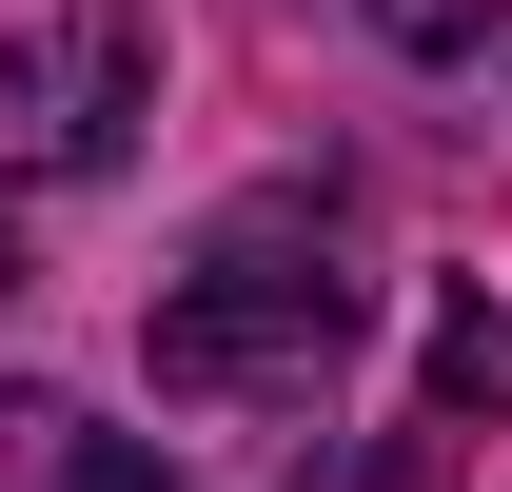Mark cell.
Segmentation results:
<instances>
[{
	"label": "cell",
	"mask_w": 512,
	"mask_h": 492,
	"mask_svg": "<svg viewBox=\"0 0 512 492\" xmlns=\"http://www.w3.org/2000/svg\"><path fill=\"white\" fill-rule=\"evenodd\" d=\"M335 355H355V276L316 237H276V217H237L158 296V394H316Z\"/></svg>",
	"instance_id": "cell-1"
},
{
	"label": "cell",
	"mask_w": 512,
	"mask_h": 492,
	"mask_svg": "<svg viewBox=\"0 0 512 492\" xmlns=\"http://www.w3.org/2000/svg\"><path fill=\"white\" fill-rule=\"evenodd\" d=\"M138 119H158V20L138 0H79L40 40H0V178H99Z\"/></svg>",
	"instance_id": "cell-2"
},
{
	"label": "cell",
	"mask_w": 512,
	"mask_h": 492,
	"mask_svg": "<svg viewBox=\"0 0 512 492\" xmlns=\"http://www.w3.org/2000/svg\"><path fill=\"white\" fill-rule=\"evenodd\" d=\"M493 374H512L493 296H453V315H434V414H493Z\"/></svg>",
	"instance_id": "cell-3"
},
{
	"label": "cell",
	"mask_w": 512,
	"mask_h": 492,
	"mask_svg": "<svg viewBox=\"0 0 512 492\" xmlns=\"http://www.w3.org/2000/svg\"><path fill=\"white\" fill-rule=\"evenodd\" d=\"M60 492H178V473H158L138 433H79V453H60Z\"/></svg>",
	"instance_id": "cell-4"
},
{
	"label": "cell",
	"mask_w": 512,
	"mask_h": 492,
	"mask_svg": "<svg viewBox=\"0 0 512 492\" xmlns=\"http://www.w3.org/2000/svg\"><path fill=\"white\" fill-rule=\"evenodd\" d=\"M394 40H414V60H453V40H473V20H493V0H375Z\"/></svg>",
	"instance_id": "cell-5"
},
{
	"label": "cell",
	"mask_w": 512,
	"mask_h": 492,
	"mask_svg": "<svg viewBox=\"0 0 512 492\" xmlns=\"http://www.w3.org/2000/svg\"><path fill=\"white\" fill-rule=\"evenodd\" d=\"M0 276H20V256H0Z\"/></svg>",
	"instance_id": "cell-6"
}]
</instances>
